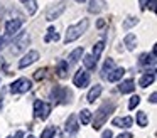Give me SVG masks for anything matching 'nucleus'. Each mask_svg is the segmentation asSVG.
Listing matches in <instances>:
<instances>
[{
  "instance_id": "1",
  "label": "nucleus",
  "mask_w": 157,
  "mask_h": 138,
  "mask_svg": "<svg viewBox=\"0 0 157 138\" xmlns=\"http://www.w3.org/2000/svg\"><path fill=\"white\" fill-rule=\"evenodd\" d=\"M88 25H90L88 19H83L81 22L75 24V25H69L68 29H66L64 42H66V44H69V42H73V40L79 39V37H81L83 34L86 32V29H88Z\"/></svg>"
},
{
  "instance_id": "2",
  "label": "nucleus",
  "mask_w": 157,
  "mask_h": 138,
  "mask_svg": "<svg viewBox=\"0 0 157 138\" xmlns=\"http://www.w3.org/2000/svg\"><path fill=\"white\" fill-rule=\"evenodd\" d=\"M115 111V103H105L103 106L98 108V111L95 113V121H93V128L95 130H100V128L103 126V123H105L106 120H108V116Z\"/></svg>"
},
{
  "instance_id": "3",
  "label": "nucleus",
  "mask_w": 157,
  "mask_h": 138,
  "mask_svg": "<svg viewBox=\"0 0 157 138\" xmlns=\"http://www.w3.org/2000/svg\"><path fill=\"white\" fill-rule=\"evenodd\" d=\"M31 88H32L31 79H27V77H19V79H15L14 83L10 84V93H14V94L27 93Z\"/></svg>"
},
{
  "instance_id": "4",
  "label": "nucleus",
  "mask_w": 157,
  "mask_h": 138,
  "mask_svg": "<svg viewBox=\"0 0 157 138\" xmlns=\"http://www.w3.org/2000/svg\"><path fill=\"white\" fill-rule=\"evenodd\" d=\"M51 110H52V106L49 103H44L41 99L34 101V116L39 118V120H46L49 116V113H51Z\"/></svg>"
},
{
  "instance_id": "5",
  "label": "nucleus",
  "mask_w": 157,
  "mask_h": 138,
  "mask_svg": "<svg viewBox=\"0 0 157 138\" xmlns=\"http://www.w3.org/2000/svg\"><path fill=\"white\" fill-rule=\"evenodd\" d=\"M73 83H75V86H78V88H86L90 84V73L79 69L78 73L75 74V77H73Z\"/></svg>"
},
{
  "instance_id": "6",
  "label": "nucleus",
  "mask_w": 157,
  "mask_h": 138,
  "mask_svg": "<svg viewBox=\"0 0 157 138\" xmlns=\"http://www.w3.org/2000/svg\"><path fill=\"white\" fill-rule=\"evenodd\" d=\"M37 59H39V52H37V50H29V52L25 54L21 61H19V67H21V69H24V67L34 64Z\"/></svg>"
},
{
  "instance_id": "7",
  "label": "nucleus",
  "mask_w": 157,
  "mask_h": 138,
  "mask_svg": "<svg viewBox=\"0 0 157 138\" xmlns=\"http://www.w3.org/2000/svg\"><path fill=\"white\" fill-rule=\"evenodd\" d=\"M64 9H66V2H61V3H58L56 7L49 9L48 12H46V20H54V19H58V17L61 15L63 12H64Z\"/></svg>"
},
{
  "instance_id": "8",
  "label": "nucleus",
  "mask_w": 157,
  "mask_h": 138,
  "mask_svg": "<svg viewBox=\"0 0 157 138\" xmlns=\"http://www.w3.org/2000/svg\"><path fill=\"white\" fill-rule=\"evenodd\" d=\"M29 42H31V37H29L27 34H22V35L19 37L17 40H15V44H14L15 47H12V52L17 54V52H21V50H24L25 46H27Z\"/></svg>"
},
{
  "instance_id": "9",
  "label": "nucleus",
  "mask_w": 157,
  "mask_h": 138,
  "mask_svg": "<svg viewBox=\"0 0 157 138\" xmlns=\"http://www.w3.org/2000/svg\"><path fill=\"white\" fill-rule=\"evenodd\" d=\"M21 27H22V19L9 20V22L5 24V32H7V35H14L15 32H19Z\"/></svg>"
},
{
  "instance_id": "10",
  "label": "nucleus",
  "mask_w": 157,
  "mask_h": 138,
  "mask_svg": "<svg viewBox=\"0 0 157 138\" xmlns=\"http://www.w3.org/2000/svg\"><path fill=\"white\" fill-rule=\"evenodd\" d=\"M113 126H118V128H130L133 125V118L132 116H125V118H113L112 120Z\"/></svg>"
},
{
  "instance_id": "11",
  "label": "nucleus",
  "mask_w": 157,
  "mask_h": 138,
  "mask_svg": "<svg viewBox=\"0 0 157 138\" xmlns=\"http://www.w3.org/2000/svg\"><path fill=\"white\" fill-rule=\"evenodd\" d=\"M64 130L68 131V133H78L79 130V125H78V118H76V114H71V116L68 118V121H66V126Z\"/></svg>"
},
{
  "instance_id": "12",
  "label": "nucleus",
  "mask_w": 157,
  "mask_h": 138,
  "mask_svg": "<svg viewBox=\"0 0 157 138\" xmlns=\"http://www.w3.org/2000/svg\"><path fill=\"white\" fill-rule=\"evenodd\" d=\"M118 91H120L122 94H127V93H132V91H135V81H133V79L122 81V83L118 84Z\"/></svg>"
},
{
  "instance_id": "13",
  "label": "nucleus",
  "mask_w": 157,
  "mask_h": 138,
  "mask_svg": "<svg viewBox=\"0 0 157 138\" xmlns=\"http://www.w3.org/2000/svg\"><path fill=\"white\" fill-rule=\"evenodd\" d=\"M123 74H125V69H123V67H115V69L106 76V79H108L110 83H117V81H120L123 77Z\"/></svg>"
},
{
  "instance_id": "14",
  "label": "nucleus",
  "mask_w": 157,
  "mask_h": 138,
  "mask_svg": "<svg viewBox=\"0 0 157 138\" xmlns=\"http://www.w3.org/2000/svg\"><path fill=\"white\" fill-rule=\"evenodd\" d=\"M105 9V0H90V7L88 10L91 13H98Z\"/></svg>"
},
{
  "instance_id": "15",
  "label": "nucleus",
  "mask_w": 157,
  "mask_h": 138,
  "mask_svg": "<svg viewBox=\"0 0 157 138\" xmlns=\"http://www.w3.org/2000/svg\"><path fill=\"white\" fill-rule=\"evenodd\" d=\"M101 91H103V88L100 86V84H95V86L91 88V89L88 91V96H86V99H88V103H93V101L96 99V98L101 94Z\"/></svg>"
},
{
  "instance_id": "16",
  "label": "nucleus",
  "mask_w": 157,
  "mask_h": 138,
  "mask_svg": "<svg viewBox=\"0 0 157 138\" xmlns=\"http://www.w3.org/2000/svg\"><path fill=\"white\" fill-rule=\"evenodd\" d=\"M154 81H155V74H154V73H147V74H144V76L140 77L139 86L140 88H147V86H150Z\"/></svg>"
},
{
  "instance_id": "17",
  "label": "nucleus",
  "mask_w": 157,
  "mask_h": 138,
  "mask_svg": "<svg viewBox=\"0 0 157 138\" xmlns=\"http://www.w3.org/2000/svg\"><path fill=\"white\" fill-rule=\"evenodd\" d=\"M123 44L127 46V49H128V50H133V49H135V44H137L135 34H127L125 39H123Z\"/></svg>"
},
{
  "instance_id": "18",
  "label": "nucleus",
  "mask_w": 157,
  "mask_h": 138,
  "mask_svg": "<svg viewBox=\"0 0 157 138\" xmlns=\"http://www.w3.org/2000/svg\"><path fill=\"white\" fill-rule=\"evenodd\" d=\"M21 2L25 5L29 15H34V13L37 12V0H21Z\"/></svg>"
},
{
  "instance_id": "19",
  "label": "nucleus",
  "mask_w": 157,
  "mask_h": 138,
  "mask_svg": "<svg viewBox=\"0 0 157 138\" xmlns=\"http://www.w3.org/2000/svg\"><path fill=\"white\" fill-rule=\"evenodd\" d=\"M139 64L140 66H149V64H155V57L152 56V54H142V56H140V59H139Z\"/></svg>"
},
{
  "instance_id": "20",
  "label": "nucleus",
  "mask_w": 157,
  "mask_h": 138,
  "mask_svg": "<svg viewBox=\"0 0 157 138\" xmlns=\"http://www.w3.org/2000/svg\"><path fill=\"white\" fill-rule=\"evenodd\" d=\"M113 69H115V62H113V59H106L105 64H103V69H101V76L106 77Z\"/></svg>"
},
{
  "instance_id": "21",
  "label": "nucleus",
  "mask_w": 157,
  "mask_h": 138,
  "mask_svg": "<svg viewBox=\"0 0 157 138\" xmlns=\"http://www.w3.org/2000/svg\"><path fill=\"white\" fill-rule=\"evenodd\" d=\"M103 49H105V42L103 40H100V42H96L95 46H93V59L95 61H98V57L101 56V52H103Z\"/></svg>"
},
{
  "instance_id": "22",
  "label": "nucleus",
  "mask_w": 157,
  "mask_h": 138,
  "mask_svg": "<svg viewBox=\"0 0 157 138\" xmlns=\"http://www.w3.org/2000/svg\"><path fill=\"white\" fill-rule=\"evenodd\" d=\"M68 62L66 61H59L58 62V69H56V73H58L59 77H66L68 76Z\"/></svg>"
},
{
  "instance_id": "23",
  "label": "nucleus",
  "mask_w": 157,
  "mask_h": 138,
  "mask_svg": "<svg viewBox=\"0 0 157 138\" xmlns=\"http://www.w3.org/2000/svg\"><path fill=\"white\" fill-rule=\"evenodd\" d=\"M137 125H139V126H147V123H149V116H147V113L145 111H139V113H137Z\"/></svg>"
},
{
  "instance_id": "24",
  "label": "nucleus",
  "mask_w": 157,
  "mask_h": 138,
  "mask_svg": "<svg viewBox=\"0 0 157 138\" xmlns=\"http://www.w3.org/2000/svg\"><path fill=\"white\" fill-rule=\"evenodd\" d=\"M83 52H85V49H83V47H78V49H75V50H73V52L68 56L69 62H78L79 57L83 56Z\"/></svg>"
},
{
  "instance_id": "25",
  "label": "nucleus",
  "mask_w": 157,
  "mask_h": 138,
  "mask_svg": "<svg viewBox=\"0 0 157 138\" xmlns=\"http://www.w3.org/2000/svg\"><path fill=\"white\" fill-rule=\"evenodd\" d=\"M83 64H85L86 69H95V67H96V61L93 59L91 54H86V56H83Z\"/></svg>"
},
{
  "instance_id": "26",
  "label": "nucleus",
  "mask_w": 157,
  "mask_h": 138,
  "mask_svg": "<svg viewBox=\"0 0 157 138\" xmlns=\"http://www.w3.org/2000/svg\"><path fill=\"white\" fill-rule=\"evenodd\" d=\"M79 121L81 125H88L91 121V111L90 110H81L79 111Z\"/></svg>"
},
{
  "instance_id": "27",
  "label": "nucleus",
  "mask_w": 157,
  "mask_h": 138,
  "mask_svg": "<svg viewBox=\"0 0 157 138\" xmlns=\"http://www.w3.org/2000/svg\"><path fill=\"white\" fill-rule=\"evenodd\" d=\"M44 40H46V42H51V40H54V42H56V40H59V34L56 32L54 27H49V29H48V35H46Z\"/></svg>"
},
{
  "instance_id": "28",
  "label": "nucleus",
  "mask_w": 157,
  "mask_h": 138,
  "mask_svg": "<svg viewBox=\"0 0 157 138\" xmlns=\"http://www.w3.org/2000/svg\"><path fill=\"white\" fill-rule=\"evenodd\" d=\"M54 136H56V128L54 126H48L41 133V138H54Z\"/></svg>"
},
{
  "instance_id": "29",
  "label": "nucleus",
  "mask_w": 157,
  "mask_h": 138,
  "mask_svg": "<svg viewBox=\"0 0 157 138\" xmlns=\"http://www.w3.org/2000/svg\"><path fill=\"white\" fill-rule=\"evenodd\" d=\"M139 103H140V98L137 96H132L130 98V101H128V110H135V106H139Z\"/></svg>"
},
{
  "instance_id": "30",
  "label": "nucleus",
  "mask_w": 157,
  "mask_h": 138,
  "mask_svg": "<svg viewBox=\"0 0 157 138\" xmlns=\"http://www.w3.org/2000/svg\"><path fill=\"white\" fill-rule=\"evenodd\" d=\"M137 24V19H133V17H128V19L123 22V29H130L132 25H135Z\"/></svg>"
},
{
  "instance_id": "31",
  "label": "nucleus",
  "mask_w": 157,
  "mask_h": 138,
  "mask_svg": "<svg viewBox=\"0 0 157 138\" xmlns=\"http://www.w3.org/2000/svg\"><path fill=\"white\" fill-rule=\"evenodd\" d=\"M44 76H46V69H37L34 73V79H44Z\"/></svg>"
},
{
  "instance_id": "32",
  "label": "nucleus",
  "mask_w": 157,
  "mask_h": 138,
  "mask_svg": "<svg viewBox=\"0 0 157 138\" xmlns=\"http://www.w3.org/2000/svg\"><path fill=\"white\" fill-rule=\"evenodd\" d=\"M101 138H113V133H112L110 130H105V131L101 133Z\"/></svg>"
},
{
  "instance_id": "33",
  "label": "nucleus",
  "mask_w": 157,
  "mask_h": 138,
  "mask_svg": "<svg viewBox=\"0 0 157 138\" xmlns=\"http://www.w3.org/2000/svg\"><path fill=\"white\" fill-rule=\"evenodd\" d=\"M96 27H98V29L105 27V20H103V19H98V22H96Z\"/></svg>"
},
{
  "instance_id": "34",
  "label": "nucleus",
  "mask_w": 157,
  "mask_h": 138,
  "mask_svg": "<svg viewBox=\"0 0 157 138\" xmlns=\"http://www.w3.org/2000/svg\"><path fill=\"white\" fill-rule=\"evenodd\" d=\"M117 138H133V136H132V133H122V135H118Z\"/></svg>"
},
{
  "instance_id": "35",
  "label": "nucleus",
  "mask_w": 157,
  "mask_h": 138,
  "mask_svg": "<svg viewBox=\"0 0 157 138\" xmlns=\"http://www.w3.org/2000/svg\"><path fill=\"white\" fill-rule=\"evenodd\" d=\"M147 3H149V0H140V9H145Z\"/></svg>"
},
{
  "instance_id": "36",
  "label": "nucleus",
  "mask_w": 157,
  "mask_h": 138,
  "mask_svg": "<svg viewBox=\"0 0 157 138\" xmlns=\"http://www.w3.org/2000/svg\"><path fill=\"white\" fill-rule=\"evenodd\" d=\"M155 96H157L155 93H152V94H150V99H149V101H150V103H152V104L155 103Z\"/></svg>"
},
{
  "instance_id": "37",
  "label": "nucleus",
  "mask_w": 157,
  "mask_h": 138,
  "mask_svg": "<svg viewBox=\"0 0 157 138\" xmlns=\"http://www.w3.org/2000/svg\"><path fill=\"white\" fill-rule=\"evenodd\" d=\"M14 138H24V131H17Z\"/></svg>"
},
{
  "instance_id": "38",
  "label": "nucleus",
  "mask_w": 157,
  "mask_h": 138,
  "mask_svg": "<svg viewBox=\"0 0 157 138\" xmlns=\"http://www.w3.org/2000/svg\"><path fill=\"white\" fill-rule=\"evenodd\" d=\"M150 9H152V12H155V0H150Z\"/></svg>"
},
{
  "instance_id": "39",
  "label": "nucleus",
  "mask_w": 157,
  "mask_h": 138,
  "mask_svg": "<svg viewBox=\"0 0 157 138\" xmlns=\"http://www.w3.org/2000/svg\"><path fill=\"white\" fill-rule=\"evenodd\" d=\"M75 2H78V3H83V2H86V0H75Z\"/></svg>"
},
{
  "instance_id": "40",
  "label": "nucleus",
  "mask_w": 157,
  "mask_h": 138,
  "mask_svg": "<svg viewBox=\"0 0 157 138\" xmlns=\"http://www.w3.org/2000/svg\"><path fill=\"white\" fill-rule=\"evenodd\" d=\"M2 104H4V101H2V98H0V108H2Z\"/></svg>"
},
{
  "instance_id": "41",
  "label": "nucleus",
  "mask_w": 157,
  "mask_h": 138,
  "mask_svg": "<svg viewBox=\"0 0 157 138\" xmlns=\"http://www.w3.org/2000/svg\"><path fill=\"white\" fill-rule=\"evenodd\" d=\"M25 138H36V136H32V135H29V136H25Z\"/></svg>"
},
{
  "instance_id": "42",
  "label": "nucleus",
  "mask_w": 157,
  "mask_h": 138,
  "mask_svg": "<svg viewBox=\"0 0 157 138\" xmlns=\"http://www.w3.org/2000/svg\"><path fill=\"white\" fill-rule=\"evenodd\" d=\"M7 138H12V136H7Z\"/></svg>"
}]
</instances>
